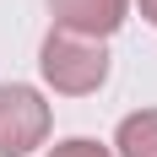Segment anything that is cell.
Returning <instances> with one entry per match:
<instances>
[{
	"mask_svg": "<svg viewBox=\"0 0 157 157\" xmlns=\"http://www.w3.org/2000/svg\"><path fill=\"white\" fill-rule=\"evenodd\" d=\"M54 27L71 33H92V38H114L130 22V0H44Z\"/></svg>",
	"mask_w": 157,
	"mask_h": 157,
	"instance_id": "cell-3",
	"label": "cell"
},
{
	"mask_svg": "<svg viewBox=\"0 0 157 157\" xmlns=\"http://www.w3.org/2000/svg\"><path fill=\"white\" fill-rule=\"evenodd\" d=\"M54 103L33 81H0V157H33L49 146Z\"/></svg>",
	"mask_w": 157,
	"mask_h": 157,
	"instance_id": "cell-2",
	"label": "cell"
},
{
	"mask_svg": "<svg viewBox=\"0 0 157 157\" xmlns=\"http://www.w3.org/2000/svg\"><path fill=\"white\" fill-rule=\"evenodd\" d=\"M49 157H114V146L92 141V136H71V141H54Z\"/></svg>",
	"mask_w": 157,
	"mask_h": 157,
	"instance_id": "cell-5",
	"label": "cell"
},
{
	"mask_svg": "<svg viewBox=\"0 0 157 157\" xmlns=\"http://www.w3.org/2000/svg\"><path fill=\"white\" fill-rule=\"evenodd\" d=\"M109 71H114L109 38L49 27L44 44H38V76H44L49 92H60V98H92V92H103V87H109Z\"/></svg>",
	"mask_w": 157,
	"mask_h": 157,
	"instance_id": "cell-1",
	"label": "cell"
},
{
	"mask_svg": "<svg viewBox=\"0 0 157 157\" xmlns=\"http://www.w3.org/2000/svg\"><path fill=\"white\" fill-rule=\"evenodd\" d=\"M114 157H157V109H136L119 119Z\"/></svg>",
	"mask_w": 157,
	"mask_h": 157,
	"instance_id": "cell-4",
	"label": "cell"
},
{
	"mask_svg": "<svg viewBox=\"0 0 157 157\" xmlns=\"http://www.w3.org/2000/svg\"><path fill=\"white\" fill-rule=\"evenodd\" d=\"M130 11H141V22L157 27V0H130Z\"/></svg>",
	"mask_w": 157,
	"mask_h": 157,
	"instance_id": "cell-6",
	"label": "cell"
}]
</instances>
